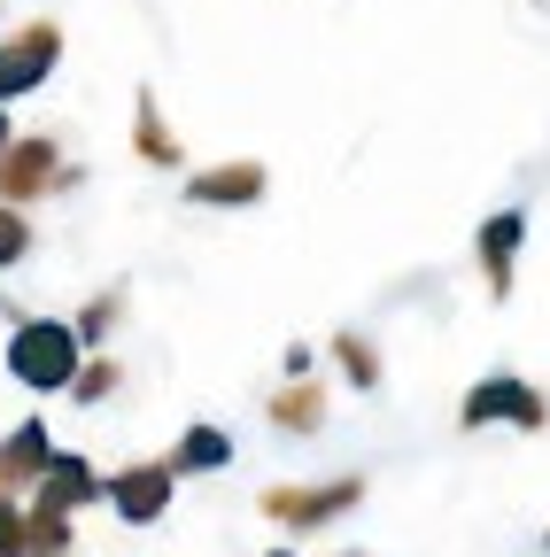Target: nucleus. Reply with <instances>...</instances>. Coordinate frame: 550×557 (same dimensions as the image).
Here are the masks:
<instances>
[{"instance_id": "7ed1b4c3", "label": "nucleus", "mask_w": 550, "mask_h": 557, "mask_svg": "<svg viewBox=\"0 0 550 557\" xmlns=\"http://www.w3.org/2000/svg\"><path fill=\"white\" fill-rule=\"evenodd\" d=\"M365 480H310V487H264V519L280 527H333L341 511H357Z\"/></svg>"}, {"instance_id": "1a4fd4ad", "label": "nucleus", "mask_w": 550, "mask_h": 557, "mask_svg": "<svg viewBox=\"0 0 550 557\" xmlns=\"http://www.w3.org/2000/svg\"><path fill=\"white\" fill-rule=\"evenodd\" d=\"M47 465H54V442H47L39 418H24V426L0 442V496H9V487H39Z\"/></svg>"}, {"instance_id": "f8f14e48", "label": "nucleus", "mask_w": 550, "mask_h": 557, "mask_svg": "<svg viewBox=\"0 0 550 557\" xmlns=\"http://www.w3.org/2000/svg\"><path fill=\"white\" fill-rule=\"evenodd\" d=\"M318 418H326V395H318V387H288V395H271V426H288V434H318Z\"/></svg>"}, {"instance_id": "dca6fc26", "label": "nucleus", "mask_w": 550, "mask_h": 557, "mask_svg": "<svg viewBox=\"0 0 550 557\" xmlns=\"http://www.w3.org/2000/svg\"><path fill=\"white\" fill-rule=\"evenodd\" d=\"M24 248H32V233H24V218H16V209H9V201H0V263H16Z\"/></svg>"}, {"instance_id": "aec40b11", "label": "nucleus", "mask_w": 550, "mask_h": 557, "mask_svg": "<svg viewBox=\"0 0 550 557\" xmlns=\"http://www.w3.org/2000/svg\"><path fill=\"white\" fill-rule=\"evenodd\" d=\"M271 557H288V549H271Z\"/></svg>"}, {"instance_id": "20e7f679", "label": "nucleus", "mask_w": 550, "mask_h": 557, "mask_svg": "<svg viewBox=\"0 0 550 557\" xmlns=\"http://www.w3.org/2000/svg\"><path fill=\"white\" fill-rule=\"evenodd\" d=\"M171 487H179L171 457H140V465H124V472L109 480V504H117L124 527H156V519L171 511Z\"/></svg>"}, {"instance_id": "39448f33", "label": "nucleus", "mask_w": 550, "mask_h": 557, "mask_svg": "<svg viewBox=\"0 0 550 557\" xmlns=\"http://www.w3.org/2000/svg\"><path fill=\"white\" fill-rule=\"evenodd\" d=\"M94 496H109V480L86 465V457H71V449H54V465H47V480L32 487V511L39 519H71V511H86Z\"/></svg>"}, {"instance_id": "ddd939ff", "label": "nucleus", "mask_w": 550, "mask_h": 557, "mask_svg": "<svg viewBox=\"0 0 550 557\" xmlns=\"http://www.w3.org/2000/svg\"><path fill=\"white\" fill-rule=\"evenodd\" d=\"M132 139H140V156L148 163H179V139H171V124H163V109L140 94V132H132Z\"/></svg>"}, {"instance_id": "4468645a", "label": "nucleus", "mask_w": 550, "mask_h": 557, "mask_svg": "<svg viewBox=\"0 0 550 557\" xmlns=\"http://www.w3.org/2000/svg\"><path fill=\"white\" fill-rule=\"evenodd\" d=\"M71 549V519H39L24 511V557H62Z\"/></svg>"}, {"instance_id": "412c9836", "label": "nucleus", "mask_w": 550, "mask_h": 557, "mask_svg": "<svg viewBox=\"0 0 550 557\" xmlns=\"http://www.w3.org/2000/svg\"><path fill=\"white\" fill-rule=\"evenodd\" d=\"M542 549H550V534H542Z\"/></svg>"}, {"instance_id": "9b49d317", "label": "nucleus", "mask_w": 550, "mask_h": 557, "mask_svg": "<svg viewBox=\"0 0 550 557\" xmlns=\"http://www.w3.org/2000/svg\"><path fill=\"white\" fill-rule=\"evenodd\" d=\"M233 465V434L225 426H186L171 449V472H225Z\"/></svg>"}, {"instance_id": "f257e3e1", "label": "nucleus", "mask_w": 550, "mask_h": 557, "mask_svg": "<svg viewBox=\"0 0 550 557\" xmlns=\"http://www.w3.org/2000/svg\"><path fill=\"white\" fill-rule=\"evenodd\" d=\"M9 372H16L24 387H39V395L78 387V372H86L78 325H62V318H24V325L9 333Z\"/></svg>"}, {"instance_id": "f03ea898", "label": "nucleus", "mask_w": 550, "mask_h": 557, "mask_svg": "<svg viewBox=\"0 0 550 557\" xmlns=\"http://www.w3.org/2000/svg\"><path fill=\"white\" fill-rule=\"evenodd\" d=\"M542 418H550V403H542L527 380H512V372L480 380V387L457 403V426H520V434H535Z\"/></svg>"}, {"instance_id": "2eb2a0df", "label": "nucleus", "mask_w": 550, "mask_h": 557, "mask_svg": "<svg viewBox=\"0 0 550 557\" xmlns=\"http://www.w3.org/2000/svg\"><path fill=\"white\" fill-rule=\"evenodd\" d=\"M333 357H341V372H350L357 387H372V380H380V357H372L357 333H333Z\"/></svg>"}, {"instance_id": "f3484780", "label": "nucleus", "mask_w": 550, "mask_h": 557, "mask_svg": "<svg viewBox=\"0 0 550 557\" xmlns=\"http://www.w3.org/2000/svg\"><path fill=\"white\" fill-rule=\"evenodd\" d=\"M0 557H24V511L0 496Z\"/></svg>"}, {"instance_id": "6e6552de", "label": "nucleus", "mask_w": 550, "mask_h": 557, "mask_svg": "<svg viewBox=\"0 0 550 557\" xmlns=\"http://www.w3.org/2000/svg\"><path fill=\"white\" fill-rule=\"evenodd\" d=\"M527 248V209H497L489 225H480V271H489V295L504 302L512 295V256Z\"/></svg>"}, {"instance_id": "6ab92c4d", "label": "nucleus", "mask_w": 550, "mask_h": 557, "mask_svg": "<svg viewBox=\"0 0 550 557\" xmlns=\"http://www.w3.org/2000/svg\"><path fill=\"white\" fill-rule=\"evenodd\" d=\"M0 148H9V116H0Z\"/></svg>"}, {"instance_id": "423d86ee", "label": "nucleus", "mask_w": 550, "mask_h": 557, "mask_svg": "<svg viewBox=\"0 0 550 557\" xmlns=\"http://www.w3.org/2000/svg\"><path fill=\"white\" fill-rule=\"evenodd\" d=\"M54 54H62V32H54V24H24L9 47H0V101H16V94L47 86Z\"/></svg>"}, {"instance_id": "9d476101", "label": "nucleus", "mask_w": 550, "mask_h": 557, "mask_svg": "<svg viewBox=\"0 0 550 557\" xmlns=\"http://www.w3.org/2000/svg\"><path fill=\"white\" fill-rule=\"evenodd\" d=\"M256 194H264V163H218V171L186 178V201H201V209H248Z\"/></svg>"}, {"instance_id": "0eeeda50", "label": "nucleus", "mask_w": 550, "mask_h": 557, "mask_svg": "<svg viewBox=\"0 0 550 557\" xmlns=\"http://www.w3.org/2000/svg\"><path fill=\"white\" fill-rule=\"evenodd\" d=\"M62 178L71 171L54 163V139H9V148H0V201H32Z\"/></svg>"}, {"instance_id": "a211bd4d", "label": "nucleus", "mask_w": 550, "mask_h": 557, "mask_svg": "<svg viewBox=\"0 0 550 557\" xmlns=\"http://www.w3.org/2000/svg\"><path fill=\"white\" fill-rule=\"evenodd\" d=\"M109 387H117V364H86L78 372V403H101Z\"/></svg>"}]
</instances>
